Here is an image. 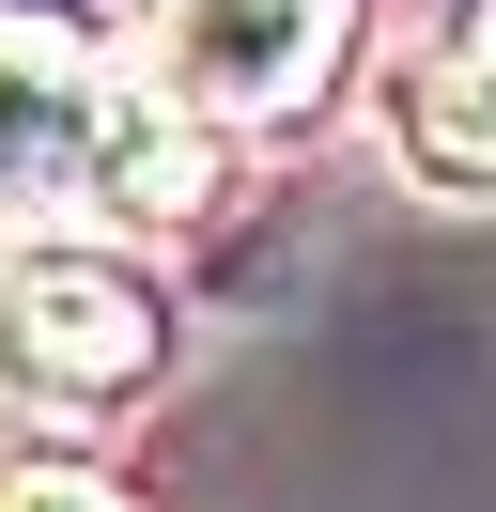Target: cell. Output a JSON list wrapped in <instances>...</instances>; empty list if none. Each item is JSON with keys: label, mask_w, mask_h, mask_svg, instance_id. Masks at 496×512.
Listing matches in <instances>:
<instances>
[{"label": "cell", "mask_w": 496, "mask_h": 512, "mask_svg": "<svg viewBox=\"0 0 496 512\" xmlns=\"http://www.w3.org/2000/svg\"><path fill=\"white\" fill-rule=\"evenodd\" d=\"M155 357H171V295H155L140 249H109V233H78V249H0V373H16L31 404L109 419V404L155 388Z\"/></svg>", "instance_id": "cell-1"}, {"label": "cell", "mask_w": 496, "mask_h": 512, "mask_svg": "<svg viewBox=\"0 0 496 512\" xmlns=\"http://www.w3.org/2000/svg\"><path fill=\"white\" fill-rule=\"evenodd\" d=\"M140 32L186 125H310L357 63V0H140Z\"/></svg>", "instance_id": "cell-2"}, {"label": "cell", "mask_w": 496, "mask_h": 512, "mask_svg": "<svg viewBox=\"0 0 496 512\" xmlns=\"http://www.w3.org/2000/svg\"><path fill=\"white\" fill-rule=\"evenodd\" d=\"M93 109H109L93 47L47 32V16H0V218H78Z\"/></svg>", "instance_id": "cell-3"}, {"label": "cell", "mask_w": 496, "mask_h": 512, "mask_svg": "<svg viewBox=\"0 0 496 512\" xmlns=\"http://www.w3.org/2000/svg\"><path fill=\"white\" fill-rule=\"evenodd\" d=\"M217 202V125H186L155 78H109V109H93V156H78V218L109 233H171Z\"/></svg>", "instance_id": "cell-4"}, {"label": "cell", "mask_w": 496, "mask_h": 512, "mask_svg": "<svg viewBox=\"0 0 496 512\" xmlns=\"http://www.w3.org/2000/svg\"><path fill=\"white\" fill-rule=\"evenodd\" d=\"M388 156L419 171V187H450V202H496V63L419 47V63L388 78Z\"/></svg>", "instance_id": "cell-5"}, {"label": "cell", "mask_w": 496, "mask_h": 512, "mask_svg": "<svg viewBox=\"0 0 496 512\" xmlns=\"http://www.w3.org/2000/svg\"><path fill=\"white\" fill-rule=\"evenodd\" d=\"M0 512H124L93 466H0Z\"/></svg>", "instance_id": "cell-6"}, {"label": "cell", "mask_w": 496, "mask_h": 512, "mask_svg": "<svg viewBox=\"0 0 496 512\" xmlns=\"http://www.w3.org/2000/svg\"><path fill=\"white\" fill-rule=\"evenodd\" d=\"M465 63H496V0H465Z\"/></svg>", "instance_id": "cell-7"}]
</instances>
